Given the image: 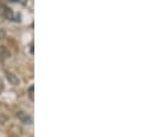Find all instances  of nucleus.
Segmentation results:
<instances>
[{
    "label": "nucleus",
    "instance_id": "2",
    "mask_svg": "<svg viewBox=\"0 0 148 137\" xmlns=\"http://www.w3.org/2000/svg\"><path fill=\"white\" fill-rule=\"evenodd\" d=\"M0 8H1L0 13H1L6 19H8V20H12V19H13V12H12V9H10L9 7H7V6H1Z\"/></svg>",
    "mask_w": 148,
    "mask_h": 137
},
{
    "label": "nucleus",
    "instance_id": "4",
    "mask_svg": "<svg viewBox=\"0 0 148 137\" xmlns=\"http://www.w3.org/2000/svg\"><path fill=\"white\" fill-rule=\"evenodd\" d=\"M34 90H35V86H34V85H31V86L28 89V96H29L30 100H32V102H34V99H35V96H34Z\"/></svg>",
    "mask_w": 148,
    "mask_h": 137
},
{
    "label": "nucleus",
    "instance_id": "1",
    "mask_svg": "<svg viewBox=\"0 0 148 137\" xmlns=\"http://www.w3.org/2000/svg\"><path fill=\"white\" fill-rule=\"evenodd\" d=\"M17 118L20 119V121H22L23 123H25V125H31L32 123V118L29 115V114H27L25 112H23V111H21V112H17Z\"/></svg>",
    "mask_w": 148,
    "mask_h": 137
},
{
    "label": "nucleus",
    "instance_id": "3",
    "mask_svg": "<svg viewBox=\"0 0 148 137\" xmlns=\"http://www.w3.org/2000/svg\"><path fill=\"white\" fill-rule=\"evenodd\" d=\"M6 77H7V80H8V82L10 84H13V85H18L20 84V78L16 75L12 74V73H7L6 74Z\"/></svg>",
    "mask_w": 148,
    "mask_h": 137
}]
</instances>
